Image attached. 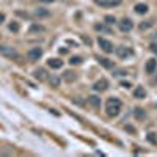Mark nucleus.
<instances>
[{
	"instance_id": "6ab92c4d",
	"label": "nucleus",
	"mask_w": 157,
	"mask_h": 157,
	"mask_svg": "<svg viewBox=\"0 0 157 157\" xmlns=\"http://www.w3.org/2000/svg\"><path fill=\"white\" fill-rule=\"evenodd\" d=\"M98 61L102 64L104 68H112V66H113V63L109 61V58H98Z\"/></svg>"
},
{
	"instance_id": "39448f33",
	"label": "nucleus",
	"mask_w": 157,
	"mask_h": 157,
	"mask_svg": "<svg viewBox=\"0 0 157 157\" xmlns=\"http://www.w3.org/2000/svg\"><path fill=\"white\" fill-rule=\"evenodd\" d=\"M118 27H120L121 32H130L134 29V22L130 19H127V17H124V19H121L120 22H118Z\"/></svg>"
},
{
	"instance_id": "393cba45",
	"label": "nucleus",
	"mask_w": 157,
	"mask_h": 157,
	"mask_svg": "<svg viewBox=\"0 0 157 157\" xmlns=\"http://www.w3.org/2000/svg\"><path fill=\"white\" fill-rule=\"evenodd\" d=\"M69 63H71V64H80V63H82V58H80V57H72V58L69 60Z\"/></svg>"
},
{
	"instance_id": "c756f323",
	"label": "nucleus",
	"mask_w": 157,
	"mask_h": 157,
	"mask_svg": "<svg viewBox=\"0 0 157 157\" xmlns=\"http://www.w3.org/2000/svg\"><path fill=\"white\" fill-rule=\"evenodd\" d=\"M3 21H5V14H3V13H0V25L3 24Z\"/></svg>"
},
{
	"instance_id": "7c9ffc66",
	"label": "nucleus",
	"mask_w": 157,
	"mask_h": 157,
	"mask_svg": "<svg viewBox=\"0 0 157 157\" xmlns=\"http://www.w3.org/2000/svg\"><path fill=\"white\" fill-rule=\"evenodd\" d=\"M60 54H68V49H63V47H61V49H60Z\"/></svg>"
},
{
	"instance_id": "f8f14e48",
	"label": "nucleus",
	"mask_w": 157,
	"mask_h": 157,
	"mask_svg": "<svg viewBox=\"0 0 157 157\" xmlns=\"http://www.w3.org/2000/svg\"><path fill=\"white\" fill-rule=\"evenodd\" d=\"M63 80H64V82H68V83H72V82L77 80V74L72 72V71H66V72L63 74Z\"/></svg>"
},
{
	"instance_id": "4be33fe9",
	"label": "nucleus",
	"mask_w": 157,
	"mask_h": 157,
	"mask_svg": "<svg viewBox=\"0 0 157 157\" xmlns=\"http://www.w3.org/2000/svg\"><path fill=\"white\" fill-rule=\"evenodd\" d=\"M8 29H10L11 32H19V30H21V25H19L17 22H11Z\"/></svg>"
},
{
	"instance_id": "a878e982",
	"label": "nucleus",
	"mask_w": 157,
	"mask_h": 157,
	"mask_svg": "<svg viewBox=\"0 0 157 157\" xmlns=\"http://www.w3.org/2000/svg\"><path fill=\"white\" fill-rule=\"evenodd\" d=\"M105 22L112 25V24H115V22H116V19H115L113 16H110V14H109V16H105Z\"/></svg>"
},
{
	"instance_id": "6e6552de",
	"label": "nucleus",
	"mask_w": 157,
	"mask_h": 157,
	"mask_svg": "<svg viewBox=\"0 0 157 157\" xmlns=\"http://www.w3.org/2000/svg\"><path fill=\"white\" fill-rule=\"evenodd\" d=\"M33 75L38 78L39 82H44V80H47V78H49V72H47L44 68H38V69H35Z\"/></svg>"
},
{
	"instance_id": "c85d7f7f",
	"label": "nucleus",
	"mask_w": 157,
	"mask_h": 157,
	"mask_svg": "<svg viewBox=\"0 0 157 157\" xmlns=\"http://www.w3.org/2000/svg\"><path fill=\"white\" fill-rule=\"evenodd\" d=\"M115 74H116V75H124V74H127V72H126V71H123V69H120V71H116Z\"/></svg>"
},
{
	"instance_id": "7ed1b4c3",
	"label": "nucleus",
	"mask_w": 157,
	"mask_h": 157,
	"mask_svg": "<svg viewBox=\"0 0 157 157\" xmlns=\"http://www.w3.org/2000/svg\"><path fill=\"white\" fill-rule=\"evenodd\" d=\"M41 57H43V49L41 47H33V49H30L27 52V58L30 61H36V60H39Z\"/></svg>"
},
{
	"instance_id": "a211bd4d",
	"label": "nucleus",
	"mask_w": 157,
	"mask_h": 157,
	"mask_svg": "<svg viewBox=\"0 0 157 157\" xmlns=\"http://www.w3.org/2000/svg\"><path fill=\"white\" fill-rule=\"evenodd\" d=\"M47 80L50 82V85H52V86H58V85H60V82H61V80H60V77H55V75H50V77L47 78Z\"/></svg>"
},
{
	"instance_id": "2eb2a0df",
	"label": "nucleus",
	"mask_w": 157,
	"mask_h": 157,
	"mask_svg": "<svg viewBox=\"0 0 157 157\" xmlns=\"http://www.w3.org/2000/svg\"><path fill=\"white\" fill-rule=\"evenodd\" d=\"M134 10H135L137 14H146L148 13V5L146 3H137Z\"/></svg>"
},
{
	"instance_id": "9b49d317",
	"label": "nucleus",
	"mask_w": 157,
	"mask_h": 157,
	"mask_svg": "<svg viewBox=\"0 0 157 157\" xmlns=\"http://www.w3.org/2000/svg\"><path fill=\"white\" fill-rule=\"evenodd\" d=\"M47 64H49V68H52V69H60L63 66V60H60V58H50V60H47Z\"/></svg>"
},
{
	"instance_id": "9d476101",
	"label": "nucleus",
	"mask_w": 157,
	"mask_h": 157,
	"mask_svg": "<svg viewBox=\"0 0 157 157\" xmlns=\"http://www.w3.org/2000/svg\"><path fill=\"white\" fill-rule=\"evenodd\" d=\"M88 104L94 110H99L101 109V98H98V96H88Z\"/></svg>"
},
{
	"instance_id": "f257e3e1",
	"label": "nucleus",
	"mask_w": 157,
	"mask_h": 157,
	"mask_svg": "<svg viewBox=\"0 0 157 157\" xmlns=\"http://www.w3.org/2000/svg\"><path fill=\"white\" fill-rule=\"evenodd\" d=\"M107 115L109 116H118L121 112V101L116 99V98H110L107 101V105H105Z\"/></svg>"
},
{
	"instance_id": "1a4fd4ad",
	"label": "nucleus",
	"mask_w": 157,
	"mask_h": 157,
	"mask_svg": "<svg viewBox=\"0 0 157 157\" xmlns=\"http://www.w3.org/2000/svg\"><path fill=\"white\" fill-rule=\"evenodd\" d=\"M107 88H109V80L107 78H101V80H98L93 85V90H96V91H105Z\"/></svg>"
},
{
	"instance_id": "b1692460",
	"label": "nucleus",
	"mask_w": 157,
	"mask_h": 157,
	"mask_svg": "<svg viewBox=\"0 0 157 157\" xmlns=\"http://www.w3.org/2000/svg\"><path fill=\"white\" fill-rule=\"evenodd\" d=\"M148 141H149V143H152V145H157L155 134H148Z\"/></svg>"
},
{
	"instance_id": "2f4dec72",
	"label": "nucleus",
	"mask_w": 157,
	"mask_h": 157,
	"mask_svg": "<svg viewBox=\"0 0 157 157\" xmlns=\"http://www.w3.org/2000/svg\"><path fill=\"white\" fill-rule=\"evenodd\" d=\"M43 3H50V2H55V0H41Z\"/></svg>"
},
{
	"instance_id": "f03ea898",
	"label": "nucleus",
	"mask_w": 157,
	"mask_h": 157,
	"mask_svg": "<svg viewBox=\"0 0 157 157\" xmlns=\"http://www.w3.org/2000/svg\"><path fill=\"white\" fill-rule=\"evenodd\" d=\"M0 55H3L6 58H11V60H21L19 52L14 47H10V46H0Z\"/></svg>"
},
{
	"instance_id": "cd10ccee",
	"label": "nucleus",
	"mask_w": 157,
	"mask_h": 157,
	"mask_svg": "<svg viewBox=\"0 0 157 157\" xmlns=\"http://www.w3.org/2000/svg\"><path fill=\"white\" fill-rule=\"evenodd\" d=\"M121 86L123 88H130V83L129 82H121Z\"/></svg>"
},
{
	"instance_id": "412c9836",
	"label": "nucleus",
	"mask_w": 157,
	"mask_h": 157,
	"mask_svg": "<svg viewBox=\"0 0 157 157\" xmlns=\"http://www.w3.org/2000/svg\"><path fill=\"white\" fill-rule=\"evenodd\" d=\"M94 29H96L98 32H105V33H110V29H109V27H105V25H102V24H96V25H94Z\"/></svg>"
},
{
	"instance_id": "dca6fc26",
	"label": "nucleus",
	"mask_w": 157,
	"mask_h": 157,
	"mask_svg": "<svg viewBox=\"0 0 157 157\" xmlns=\"http://www.w3.org/2000/svg\"><path fill=\"white\" fill-rule=\"evenodd\" d=\"M134 115H135V118H137V120H141V121L146 118V113H145V110H143V109H135Z\"/></svg>"
},
{
	"instance_id": "4468645a",
	"label": "nucleus",
	"mask_w": 157,
	"mask_h": 157,
	"mask_svg": "<svg viewBox=\"0 0 157 157\" xmlns=\"http://www.w3.org/2000/svg\"><path fill=\"white\" fill-rule=\"evenodd\" d=\"M155 68H157V61L154 58L148 60V63H146V72L148 74H152V72H155Z\"/></svg>"
},
{
	"instance_id": "aec40b11",
	"label": "nucleus",
	"mask_w": 157,
	"mask_h": 157,
	"mask_svg": "<svg viewBox=\"0 0 157 157\" xmlns=\"http://www.w3.org/2000/svg\"><path fill=\"white\" fill-rule=\"evenodd\" d=\"M151 25H152V21H143V22L138 25V29H140V30H146V29L151 27Z\"/></svg>"
},
{
	"instance_id": "bb28decb",
	"label": "nucleus",
	"mask_w": 157,
	"mask_h": 157,
	"mask_svg": "<svg viewBox=\"0 0 157 157\" xmlns=\"http://www.w3.org/2000/svg\"><path fill=\"white\" fill-rule=\"evenodd\" d=\"M149 49H151V52H154V54H157V43H151Z\"/></svg>"
},
{
	"instance_id": "f3484780",
	"label": "nucleus",
	"mask_w": 157,
	"mask_h": 157,
	"mask_svg": "<svg viewBox=\"0 0 157 157\" xmlns=\"http://www.w3.org/2000/svg\"><path fill=\"white\" fill-rule=\"evenodd\" d=\"M35 14H36L38 17H47V16H49V11H47L46 8H38V10L35 11Z\"/></svg>"
},
{
	"instance_id": "5701e85b",
	"label": "nucleus",
	"mask_w": 157,
	"mask_h": 157,
	"mask_svg": "<svg viewBox=\"0 0 157 157\" xmlns=\"http://www.w3.org/2000/svg\"><path fill=\"white\" fill-rule=\"evenodd\" d=\"M30 32L33 33V32H44V27L43 25H36V24H33L32 27H30Z\"/></svg>"
},
{
	"instance_id": "423d86ee",
	"label": "nucleus",
	"mask_w": 157,
	"mask_h": 157,
	"mask_svg": "<svg viewBox=\"0 0 157 157\" xmlns=\"http://www.w3.org/2000/svg\"><path fill=\"white\" fill-rule=\"evenodd\" d=\"M94 3L104 8H112V6H118L121 3V0H94Z\"/></svg>"
},
{
	"instance_id": "20e7f679",
	"label": "nucleus",
	"mask_w": 157,
	"mask_h": 157,
	"mask_svg": "<svg viewBox=\"0 0 157 157\" xmlns=\"http://www.w3.org/2000/svg\"><path fill=\"white\" fill-rule=\"evenodd\" d=\"M98 44H99V47L105 52V54H112L113 52V44L109 41V39H105V38H99L98 39Z\"/></svg>"
},
{
	"instance_id": "ddd939ff",
	"label": "nucleus",
	"mask_w": 157,
	"mask_h": 157,
	"mask_svg": "<svg viewBox=\"0 0 157 157\" xmlns=\"http://www.w3.org/2000/svg\"><path fill=\"white\" fill-rule=\"evenodd\" d=\"M134 96H135L137 99H145V98H146V90L138 85V86L135 88V91H134Z\"/></svg>"
},
{
	"instance_id": "0eeeda50",
	"label": "nucleus",
	"mask_w": 157,
	"mask_h": 157,
	"mask_svg": "<svg viewBox=\"0 0 157 157\" xmlns=\"http://www.w3.org/2000/svg\"><path fill=\"white\" fill-rule=\"evenodd\" d=\"M116 55L120 57V58H127V57H130L134 54L132 52V49H129V47H124V46H120V47H116Z\"/></svg>"
}]
</instances>
